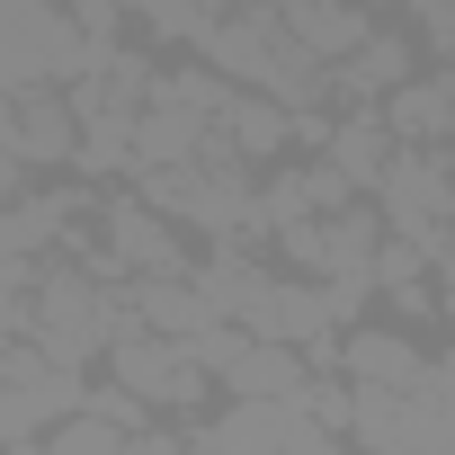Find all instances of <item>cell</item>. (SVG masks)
<instances>
[{
	"mask_svg": "<svg viewBox=\"0 0 455 455\" xmlns=\"http://www.w3.org/2000/svg\"><path fill=\"white\" fill-rule=\"evenodd\" d=\"M99 375H116L152 419H196V411H214V402H223V393H214V375H205L179 339H152L134 313H125V322H116V339L99 348Z\"/></svg>",
	"mask_w": 455,
	"mask_h": 455,
	"instance_id": "1",
	"label": "cell"
},
{
	"mask_svg": "<svg viewBox=\"0 0 455 455\" xmlns=\"http://www.w3.org/2000/svg\"><path fill=\"white\" fill-rule=\"evenodd\" d=\"M366 205L384 214V233L393 242H411L437 277H446V152H419V143H393V161H384V179L366 188Z\"/></svg>",
	"mask_w": 455,
	"mask_h": 455,
	"instance_id": "2",
	"label": "cell"
},
{
	"mask_svg": "<svg viewBox=\"0 0 455 455\" xmlns=\"http://www.w3.org/2000/svg\"><path fill=\"white\" fill-rule=\"evenodd\" d=\"M331 375H348V384H402V393H428V402H455V375H446V348L437 339H419V331H402V322H348L339 339H331Z\"/></svg>",
	"mask_w": 455,
	"mask_h": 455,
	"instance_id": "3",
	"label": "cell"
},
{
	"mask_svg": "<svg viewBox=\"0 0 455 455\" xmlns=\"http://www.w3.org/2000/svg\"><path fill=\"white\" fill-rule=\"evenodd\" d=\"M339 446L357 455H455V411L402 384H348V428Z\"/></svg>",
	"mask_w": 455,
	"mask_h": 455,
	"instance_id": "4",
	"label": "cell"
},
{
	"mask_svg": "<svg viewBox=\"0 0 455 455\" xmlns=\"http://www.w3.org/2000/svg\"><path fill=\"white\" fill-rule=\"evenodd\" d=\"M90 214H99V251L125 268V277H188V259H196V242L179 233V223L161 214V205H143L125 179L116 188H90Z\"/></svg>",
	"mask_w": 455,
	"mask_h": 455,
	"instance_id": "5",
	"label": "cell"
},
{
	"mask_svg": "<svg viewBox=\"0 0 455 455\" xmlns=\"http://www.w3.org/2000/svg\"><path fill=\"white\" fill-rule=\"evenodd\" d=\"M90 36L63 19V0H0V81H81Z\"/></svg>",
	"mask_w": 455,
	"mask_h": 455,
	"instance_id": "6",
	"label": "cell"
},
{
	"mask_svg": "<svg viewBox=\"0 0 455 455\" xmlns=\"http://www.w3.org/2000/svg\"><path fill=\"white\" fill-rule=\"evenodd\" d=\"M72 143H81V125H72L63 81H19V90H10V152L28 161V179L72 170Z\"/></svg>",
	"mask_w": 455,
	"mask_h": 455,
	"instance_id": "7",
	"label": "cell"
},
{
	"mask_svg": "<svg viewBox=\"0 0 455 455\" xmlns=\"http://www.w3.org/2000/svg\"><path fill=\"white\" fill-rule=\"evenodd\" d=\"M375 116H384V134H393V143L446 152V125H455V81H446V63H419L411 81H393V90L375 99Z\"/></svg>",
	"mask_w": 455,
	"mask_h": 455,
	"instance_id": "8",
	"label": "cell"
},
{
	"mask_svg": "<svg viewBox=\"0 0 455 455\" xmlns=\"http://www.w3.org/2000/svg\"><path fill=\"white\" fill-rule=\"evenodd\" d=\"M304 375H313L304 348H286V339H268V331H242L233 357L214 366V393H233V402H286Z\"/></svg>",
	"mask_w": 455,
	"mask_h": 455,
	"instance_id": "9",
	"label": "cell"
},
{
	"mask_svg": "<svg viewBox=\"0 0 455 455\" xmlns=\"http://www.w3.org/2000/svg\"><path fill=\"white\" fill-rule=\"evenodd\" d=\"M268 10H277V28L313 54V63H331V54H348L366 28H375V10H366V0H268Z\"/></svg>",
	"mask_w": 455,
	"mask_h": 455,
	"instance_id": "10",
	"label": "cell"
},
{
	"mask_svg": "<svg viewBox=\"0 0 455 455\" xmlns=\"http://www.w3.org/2000/svg\"><path fill=\"white\" fill-rule=\"evenodd\" d=\"M322 161L366 196L375 179H384V161H393V134H384V116L375 108H331V134H322Z\"/></svg>",
	"mask_w": 455,
	"mask_h": 455,
	"instance_id": "11",
	"label": "cell"
},
{
	"mask_svg": "<svg viewBox=\"0 0 455 455\" xmlns=\"http://www.w3.org/2000/svg\"><path fill=\"white\" fill-rule=\"evenodd\" d=\"M116 304H125L152 339H188L196 322H214V313L196 304V286H188V277H125V286H116Z\"/></svg>",
	"mask_w": 455,
	"mask_h": 455,
	"instance_id": "12",
	"label": "cell"
},
{
	"mask_svg": "<svg viewBox=\"0 0 455 455\" xmlns=\"http://www.w3.org/2000/svg\"><path fill=\"white\" fill-rule=\"evenodd\" d=\"M375 322H402V331L437 339V331H446V277H437V268H402V277H384V286H375Z\"/></svg>",
	"mask_w": 455,
	"mask_h": 455,
	"instance_id": "13",
	"label": "cell"
},
{
	"mask_svg": "<svg viewBox=\"0 0 455 455\" xmlns=\"http://www.w3.org/2000/svg\"><path fill=\"white\" fill-rule=\"evenodd\" d=\"M45 455H134V437L108 428L99 411H63V419L45 428Z\"/></svg>",
	"mask_w": 455,
	"mask_h": 455,
	"instance_id": "14",
	"label": "cell"
},
{
	"mask_svg": "<svg viewBox=\"0 0 455 455\" xmlns=\"http://www.w3.org/2000/svg\"><path fill=\"white\" fill-rule=\"evenodd\" d=\"M393 19L419 45V63H446L455 54V0H393Z\"/></svg>",
	"mask_w": 455,
	"mask_h": 455,
	"instance_id": "15",
	"label": "cell"
},
{
	"mask_svg": "<svg viewBox=\"0 0 455 455\" xmlns=\"http://www.w3.org/2000/svg\"><path fill=\"white\" fill-rule=\"evenodd\" d=\"M0 143H10V81H0Z\"/></svg>",
	"mask_w": 455,
	"mask_h": 455,
	"instance_id": "16",
	"label": "cell"
},
{
	"mask_svg": "<svg viewBox=\"0 0 455 455\" xmlns=\"http://www.w3.org/2000/svg\"><path fill=\"white\" fill-rule=\"evenodd\" d=\"M366 10H393V0H366Z\"/></svg>",
	"mask_w": 455,
	"mask_h": 455,
	"instance_id": "17",
	"label": "cell"
}]
</instances>
